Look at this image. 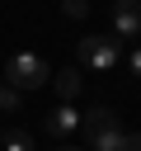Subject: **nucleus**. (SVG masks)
Here are the masks:
<instances>
[{
    "label": "nucleus",
    "mask_w": 141,
    "mask_h": 151,
    "mask_svg": "<svg viewBox=\"0 0 141 151\" xmlns=\"http://www.w3.org/2000/svg\"><path fill=\"white\" fill-rule=\"evenodd\" d=\"M80 123L89 127V151H122V137H127V127L118 123V113H113L108 104H94V109H89Z\"/></svg>",
    "instance_id": "f257e3e1"
},
{
    "label": "nucleus",
    "mask_w": 141,
    "mask_h": 151,
    "mask_svg": "<svg viewBox=\"0 0 141 151\" xmlns=\"http://www.w3.org/2000/svg\"><path fill=\"white\" fill-rule=\"evenodd\" d=\"M5 80H9V90H42L52 80V66L38 52H14L5 61Z\"/></svg>",
    "instance_id": "f03ea898"
},
{
    "label": "nucleus",
    "mask_w": 141,
    "mask_h": 151,
    "mask_svg": "<svg viewBox=\"0 0 141 151\" xmlns=\"http://www.w3.org/2000/svg\"><path fill=\"white\" fill-rule=\"evenodd\" d=\"M118 61H122V42H118V38H103V33H94V38H80V66L113 71Z\"/></svg>",
    "instance_id": "7ed1b4c3"
},
{
    "label": "nucleus",
    "mask_w": 141,
    "mask_h": 151,
    "mask_svg": "<svg viewBox=\"0 0 141 151\" xmlns=\"http://www.w3.org/2000/svg\"><path fill=\"white\" fill-rule=\"evenodd\" d=\"M113 33L118 38L141 33V0H113Z\"/></svg>",
    "instance_id": "20e7f679"
},
{
    "label": "nucleus",
    "mask_w": 141,
    "mask_h": 151,
    "mask_svg": "<svg viewBox=\"0 0 141 151\" xmlns=\"http://www.w3.org/2000/svg\"><path fill=\"white\" fill-rule=\"evenodd\" d=\"M75 127H80V113H75L70 104H61V109L47 113V132H52V137H66V132H75Z\"/></svg>",
    "instance_id": "39448f33"
},
{
    "label": "nucleus",
    "mask_w": 141,
    "mask_h": 151,
    "mask_svg": "<svg viewBox=\"0 0 141 151\" xmlns=\"http://www.w3.org/2000/svg\"><path fill=\"white\" fill-rule=\"evenodd\" d=\"M56 94H61V99H75V94H80V71H75V66L56 71Z\"/></svg>",
    "instance_id": "423d86ee"
},
{
    "label": "nucleus",
    "mask_w": 141,
    "mask_h": 151,
    "mask_svg": "<svg viewBox=\"0 0 141 151\" xmlns=\"http://www.w3.org/2000/svg\"><path fill=\"white\" fill-rule=\"evenodd\" d=\"M0 151H33V137L28 132H9V137H0Z\"/></svg>",
    "instance_id": "0eeeda50"
},
{
    "label": "nucleus",
    "mask_w": 141,
    "mask_h": 151,
    "mask_svg": "<svg viewBox=\"0 0 141 151\" xmlns=\"http://www.w3.org/2000/svg\"><path fill=\"white\" fill-rule=\"evenodd\" d=\"M61 5H66L70 19H85V14H89V0H61Z\"/></svg>",
    "instance_id": "6e6552de"
},
{
    "label": "nucleus",
    "mask_w": 141,
    "mask_h": 151,
    "mask_svg": "<svg viewBox=\"0 0 141 151\" xmlns=\"http://www.w3.org/2000/svg\"><path fill=\"white\" fill-rule=\"evenodd\" d=\"M19 104V90H9V85H0V109H14Z\"/></svg>",
    "instance_id": "1a4fd4ad"
},
{
    "label": "nucleus",
    "mask_w": 141,
    "mask_h": 151,
    "mask_svg": "<svg viewBox=\"0 0 141 151\" xmlns=\"http://www.w3.org/2000/svg\"><path fill=\"white\" fill-rule=\"evenodd\" d=\"M122 151H141V132H127L122 137Z\"/></svg>",
    "instance_id": "9d476101"
},
{
    "label": "nucleus",
    "mask_w": 141,
    "mask_h": 151,
    "mask_svg": "<svg viewBox=\"0 0 141 151\" xmlns=\"http://www.w3.org/2000/svg\"><path fill=\"white\" fill-rule=\"evenodd\" d=\"M127 66H132V76H136V80H141V47H136V52H132V57H127Z\"/></svg>",
    "instance_id": "9b49d317"
},
{
    "label": "nucleus",
    "mask_w": 141,
    "mask_h": 151,
    "mask_svg": "<svg viewBox=\"0 0 141 151\" xmlns=\"http://www.w3.org/2000/svg\"><path fill=\"white\" fill-rule=\"evenodd\" d=\"M56 151H80V146H56Z\"/></svg>",
    "instance_id": "f8f14e48"
}]
</instances>
